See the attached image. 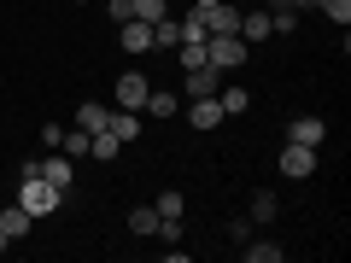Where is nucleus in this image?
I'll list each match as a JSON object with an SVG mask.
<instances>
[{"label":"nucleus","instance_id":"obj_3","mask_svg":"<svg viewBox=\"0 0 351 263\" xmlns=\"http://www.w3.org/2000/svg\"><path fill=\"white\" fill-rule=\"evenodd\" d=\"M205 64H217V71H240V64H246V41H240V36H205Z\"/></svg>","mask_w":351,"mask_h":263},{"label":"nucleus","instance_id":"obj_13","mask_svg":"<svg viewBox=\"0 0 351 263\" xmlns=\"http://www.w3.org/2000/svg\"><path fill=\"white\" fill-rule=\"evenodd\" d=\"M246 216H252V228L276 223V216H281V199H276L269 188H252V205H246Z\"/></svg>","mask_w":351,"mask_h":263},{"label":"nucleus","instance_id":"obj_6","mask_svg":"<svg viewBox=\"0 0 351 263\" xmlns=\"http://www.w3.org/2000/svg\"><path fill=\"white\" fill-rule=\"evenodd\" d=\"M147 94H152V82H147L141 71H123V76L112 82V100L129 105V112H141V105H147Z\"/></svg>","mask_w":351,"mask_h":263},{"label":"nucleus","instance_id":"obj_5","mask_svg":"<svg viewBox=\"0 0 351 263\" xmlns=\"http://www.w3.org/2000/svg\"><path fill=\"white\" fill-rule=\"evenodd\" d=\"M217 88H223V71H217V64L182 71V100H205V94H217Z\"/></svg>","mask_w":351,"mask_h":263},{"label":"nucleus","instance_id":"obj_20","mask_svg":"<svg viewBox=\"0 0 351 263\" xmlns=\"http://www.w3.org/2000/svg\"><path fill=\"white\" fill-rule=\"evenodd\" d=\"M129 234H158V205H135V211H129Z\"/></svg>","mask_w":351,"mask_h":263},{"label":"nucleus","instance_id":"obj_21","mask_svg":"<svg viewBox=\"0 0 351 263\" xmlns=\"http://www.w3.org/2000/svg\"><path fill=\"white\" fill-rule=\"evenodd\" d=\"M176 24H182V41H205V36H211V29H205V6H193V12H182Z\"/></svg>","mask_w":351,"mask_h":263},{"label":"nucleus","instance_id":"obj_11","mask_svg":"<svg viewBox=\"0 0 351 263\" xmlns=\"http://www.w3.org/2000/svg\"><path fill=\"white\" fill-rule=\"evenodd\" d=\"M205 29H211V36H240V6H228V0L205 6Z\"/></svg>","mask_w":351,"mask_h":263},{"label":"nucleus","instance_id":"obj_23","mask_svg":"<svg viewBox=\"0 0 351 263\" xmlns=\"http://www.w3.org/2000/svg\"><path fill=\"white\" fill-rule=\"evenodd\" d=\"M129 6H135V18H141V24H158V18L170 12V0H129Z\"/></svg>","mask_w":351,"mask_h":263},{"label":"nucleus","instance_id":"obj_29","mask_svg":"<svg viewBox=\"0 0 351 263\" xmlns=\"http://www.w3.org/2000/svg\"><path fill=\"white\" fill-rule=\"evenodd\" d=\"M287 6L293 12H316V0H287Z\"/></svg>","mask_w":351,"mask_h":263},{"label":"nucleus","instance_id":"obj_27","mask_svg":"<svg viewBox=\"0 0 351 263\" xmlns=\"http://www.w3.org/2000/svg\"><path fill=\"white\" fill-rule=\"evenodd\" d=\"M158 240L176 246V240H182V216H158Z\"/></svg>","mask_w":351,"mask_h":263},{"label":"nucleus","instance_id":"obj_28","mask_svg":"<svg viewBox=\"0 0 351 263\" xmlns=\"http://www.w3.org/2000/svg\"><path fill=\"white\" fill-rule=\"evenodd\" d=\"M106 18H112V24H129V18H135V6H129V0H106Z\"/></svg>","mask_w":351,"mask_h":263},{"label":"nucleus","instance_id":"obj_15","mask_svg":"<svg viewBox=\"0 0 351 263\" xmlns=\"http://www.w3.org/2000/svg\"><path fill=\"white\" fill-rule=\"evenodd\" d=\"M176 117V112H182V94H170V88H152V94H147V105H141V117Z\"/></svg>","mask_w":351,"mask_h":263},{"label":"nucleus","instance_id":"obj_17","mask_svg":"<svg viewBox=\"0 0 351 263\" xmlns=\"http://www.w3.org/2000/svg\"><path fill=\"white\" fill-rule=\"evenodd\" d=\"M269 36H276V29H269V12H240V41H246V47L252 41H269Z\"/></svg>","mask_w":351,"mask_h":263},{"label":"nucleus","instance_id":"obj_25","mask_svg":"<svg viewBox=\"0 0 351 263\" xmlns=\"http://www.w3.org/2000/svg\"><path fill=\"white\" fill-rule=\"evenodd\" d=\"M152 205H158V216H188V199H182V193H158V199H152Z\"/></svg>","mask_w":351,"mask_h":263},{"label":"nucleus","instance_id":"obj_31","mask_svg":"<svg viewBox=\"0 0 351 263\" xmlns=\"http://www.w3.org/2000/svg\"><path fill=\"white\" fill-rule=\"evenodd\" d=\"M263 6H287V0H263Z\"/></svg>","mask_w":351,"mask_h":263},{"label":"nucleus","instance_id":"obj_19","mask_svg":"<svg viewBox=\"0 0 351 263\" xmlns=\"http://www.w3.org/2000/svg\"><path fill=\"white\" fill-rule=\"evenodd\" d=\"M217 105H223V117H246L252 112V94H246V88H217Z\"/></svg>","mask_w":351,"mask_h":263},{"label":"nucleus","instance_id":"obj_32","mask_svg":"<svg viewBox=\"0 0 351 263\" xmlns=\"http://www.w3.org/2000/svg\"><path fill=\"white\" fill-rule=\"evenodd\" d=\"M193 6H217V0H193Z\"/></svg>","mask_w":351,"mask_h":263},{"label":"nucleus","instance_id":"obj_8","mask_svg":"<svg viewBox=\"0 0 351 263\" xmlns=\"http://www.w3.org/2000/svg\"><path fill=\"white\" fill-rule=\"evenodd\" d=\"M287 140H299V147H322V140H328V123H322L316 112H299V117L287 123Z\"/></svg>","mask_w":351,"mask_h":263},{"label":"nucleus","instance_id":"obj_2","mask_svg":"<svg viewBox=\"0 0 351 263\" xmlns=\"http://www.w3.org/2000/svg\"><path fill=\"white\" fill-rule=\"evenodd\" d=\"M18 175H41V181H53L59 193L76 188V158H64V152H47V158H24L18 164Z\"/></svg>","mask_w":351,"mask_h":263},{"label":"nucleus","instance_id":"obj_30","mask_svg":"<svg viewBox=\"0 0 351 263\" xmlns=\"http://www.w3.org/2000/svg\"><path fill=\"white\" fill-rule=\"evenodd\" d=\"M12 246H18V240H12V234H0V258H6V251H12Z\"/></svg>","mask_w":351,"mask_h":263},{"label":"nucleus","instance_id":"obj_12","mask_svg":"<svg viewBox=\"0 0 351 263\" xmlns=\"http://www.w3.org/2000/svg\"><path fill=\"white\" fill-rule=\"evenodd\" d=\"M106 129H112L117 140H141V112H129V105H112V112H106Z\"/></svg>","mask_w":351,"mask_h":263},{"label":"nucleus","instance_id":"obj_16","mask_svg":"<svg viewBox=\"0 0 351 263\" xmlns=\"http://www.w3.org/2000/svg\"><path fill=\"white\" fill-rule=\"evenodd\" d=\"M106 112H112V105L82 100V105H76V129H82V135H100V129H106Z\"/></svg>","mask_w":351,"mask_h":263},{"label":"nucleus","instance_id":"obj_1","mask_svg":"<svg viewBox=\"0 0 351 263\" xmlns=\"http://www.w3.org/2000/svg\"><path fill=\"white\" fill-rule=\"evenodd\" d=\"M18 205L41 223V216H53V211L64 205V193L53 188V181H41V175H18Z\"/></svg>","mask_w":351,"mask_h":263},{"label":"nucleus","instance_id":"obj_7","mask_svg":"<svg viewBox=\"0 0 351 263\" xmlns=\"http://www.w3.org/2000/svg\"><path fill=\"white\" fill-rule=\"evenodd\" d=\"M182 112H188V123L199 129V135H211V129L223 123V105H217V94H205V100H182Z\"/></svg>","mask_w":351,"mask_h":263},{"label":"nucleus","instance_id":"obj_33","mask_svg":"<svg viewBox=\"0 0 351 263\" xmlns=\"http://www.w3.org/2000/svg\"><path fill=\"white\" fill-rule=\"evenodd\" d=\"M82 6H94V0H82Z\"/></svg>","mask_w":351,"mask_h":263},{"label":"nucleus","instance_id":"obj_26","mask_svg":"<svg viewBox=\"0 0 351 263\" xmlns=\"http://www.w3.org/2000/svg\"><path fill=\"white\" fill-rule=\"evenodd\" d=\"M316 6H322V12H328V18H334V24H339V29H346V24H351V0H316Z\"/></svg>","mask_w":351,"mask_h":263},{"label":"nucleus","instance_id":"obj_18","mask_svg":"<svg viewBox=\"0 0 351 263\" xmlns=\"http://www.w3.org/2000/svg\"><path fill=\"white\" fill-rule=\"evenodd\" d=\"M152 47H158V53H176V47H182V24H176L170 12L152 24Z\"/></svg>","mask_w":351,"mask_h":263},{"label":"nucleus","instance_id":"obj_14","mask_svg":"<svg viewBox=\"0 0 351 263\" xmlns=\"http://www.w3.org/2000/svg\"><path fill=\"white\" fill-rule=\"evenodd\" d=\"M29 228H36V216H29V211H24V205H18V199H12V205H6V211H0V234H12V240H24V234H29Z\"/></svg>","mask_w":351,"mask_h":263},{"label":"nucleus","instance_id":"obj_22","mask_svg":"<svg viewBox=\"0 0 351 263\" xmlns=\"http://www.w3.org/2000/svg\"><path fill=\"white\" fill-rule=\"evenodd\" d=\"M59 152H64V158H88V135H82V129H64V135H59Z\"/></svg>","mask_w":351,"mask_h":263},{"label":"nucleus","instance_id":"obj_24","mask_svg":"<svg viewBox=\"0 0 351 263\" xmlns=\"http://www.w3.org/2000/svg\"><path fill=\"white\" fill-rule=\"evenodd\" d=\"M176 64H182V71L205 64V41H182V47H176Z\"/></svg>","mask_w":351,"mask_h":263},{"label":"nucleus","instance_id":"obj_4","mask_svg":"<svg viewBox=\"0 0 351 263\" xmlns=\"http://www.w3.org/2000/svg\"><path fill=\"white\" fill-rule=\"evenodd\" d=\"M276 170L287 175V181H304V175H316V147H299V140H287V152L276 158Z\"/></svg>","mask_w":351,"mask_h":263},{"label":"nucleus","instance_id":"obj_10","mask_svg":"<svg viewBox=\"0 0 351 263\" xmlns=\"http://www.w3.org/2000/svg\"><path fill=\"white\" fill-rule=\"evenodd\" d=\"M117 47L123 53H152V24H141V18H129V24H117Z\"/></svg>","mask_w":351,"mask_h":263},{"label":"nucleus","instance_id":"obj_9","mask_svg":"<svg viewBox=\"0 0 351 263\" xmlns=\"http://www.w3.org/2000/svg\"><path fill=\"white\" fill-rule=\"evenodd\" d=\"M240 251H246V263H287V246H281V240H269V234L240 240Z\"/></svg>","mask_w":351,"mask_h":263}]
</instances>
